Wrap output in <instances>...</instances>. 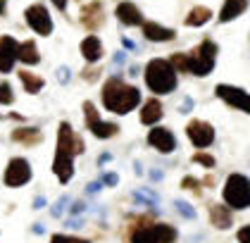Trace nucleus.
I'll return each mask as SVG.
<instances>
[{
	"label": "nucleus",
	"mask_w": 250,
	"mask_h": 243,
	"mask_svg": "<svg viewBox=\"0 0 250 243\" xmlns=\"http://www.w3.org/2000/svg\"><path fill=\"white\" fill-rule=\"evenodd\" d=\"M83 153V141L74 133L69 122H60L58 129V148H55V160H53V172L60 179V184H69L74 177V157Z\"/></svg>",
	"instance_id": "nucleus-1"
},
{
	"label": "nucleus",
	"mask_w": 250,
	"mask_h": 243,
	"mask_svg": "<svg viewBox=\"0 0 250 243\" xmlns=\"http://www.w3.org/2000/svg\"><path fill=\"white\" fill-rule=\"evenodd\" d=\"M100 100L105 105V110L115 114H129L131 110H136L141 105V91L126 84L122 76H110L105 84H103V91H100Z\"/></svg>",
	"instance_id": "nucleus-2"
},
{
	"label": "nucleus",
	"mask_w": 250,
	"mask_h": 243,
	"mask_svg": "<svg viewBox=\"0 0 250 243\" xmlns=\"http://www.w3.org/2000/svg\"><path fill=\"white\" fill-rule=\"evenodd\" d=\"M146 86L153 91L155 95H169L176 91L179 86V76H176V69L172 67L169 60L165 57H153L148 65H146Z\"/></svg>",
	"instance_id": "nucleus-3"
},
{
	"label": "nucleus",
	"mask_w": 250,
	"mask_h": 243,
	"mask_svg": "<svg viewBox=\"0 0 250 243\" xmlns=\"http://www.w3.org/2000/svg\"><path fill=\"white\" fill-rule=\"evenodd\" d=\"M179 231L172 224L160 222H141L129 231V243H176Z\"/></svg>",
	"instance_id": "nucleus-4"
},
{
	"label": "nucleus",
	"mask_w": 250,
	"mask_h": 243,
	"mask_svg": "<svg viewBox=\"0 0 250 243\" xmlns=\"http://www.w3.org/2000/svg\"><path fill=\"white\" fill-rule=\"evenodd\" d=\"M217 43L212 38H203L191 53H188V72L195 76H210L217 65Z\"/></svg>",
	"instance_id": "nucleus-5"
},
{
	"label": "nucleus",
	"mask_w": 250,
	"mask_h": 243,
	"mask_svg": "<svg viewBox=\"0 0 250 243\" xmlns=\"http://www.w3.org/2000/svg\"><path fill=\"white\" fill-rule=\"evenodd\" d=\"M224 205L231 210H248L250 207V179L246 174H229L224 181Z\"/></svg>",
	"instance_id": "nucleus-6"
},
{
	"label": "nucleus",
	"mask_w": 250,
	"mask_h": 243,
	"mask_svg": "<svg viewBox=\"0 0 250 243\" xmlns=\"http://www.w3.org/2000/svg\"><path fill=\"white\" fill-rule=\"evenodd\" d=\"M83 119H86V129L91 131L96 138H112L119 133V127L115 122H103L100 114H98L96 105L93 103H83Z\"/></svg>",
	"instance_id": "nucleus-7"
},
{
	"label": "nucleus",
	"mask_w": 250,
	"mask_h": 243,
	"mask_svg": "<svg viewBox=\"0 0 250 243\" xmlns=\"http://www.w3.org/2000/svg\"><path fill=\"white\" fill-rule=\"evenodd\" d=\"M24 19H26V24L39 34V36H50L53 34V17H50V12H48V7L43 5V2H36V5H29L26 10H24Z\"/></svg>",
	"instance_id": "nucleus-8"
},
{
	"label": "nucleus",
	"mask_w": 250,
	"mask_h": 243,
	"mask_svg": "<svg viewBox=\"0 0 250 243\" xmlns=\"http://www.w3.org/2000/svg\"><path fill=\"white\" fill-rule=\"evenodd\" d=\"M214 93H217L219 100H224L229 108L250 114V93L246 88H238V86H231V84H219L214 88Z\"/></svg>",
	"instance_id": "nucleus-9"
},
{
	"label": "nucleus",
	"mask_w": 250,
	"mask_h": 243,
	"mask_svg": "<svg viewBox=\"0 0 250 243\" xmlns=\"http://www.w3.org/2000/svg\"><path fill=\"white\" fill-rule=\"evenodd\" d=\"M29 179H31V165L24 157H12L7 162V167H5V174H2L5 186L20 188L24 184H29Z\"/></svg>",
	"instance_id": "nucleus-10"
},
{
	"label": "nucleus",
	"mask_w": 250,
	"mask_h": 243,
	"mask_svg": "<svg viewBox=\"0 0 250 243\" xmlns=\"http://www.w3.org/2000/svg\"><path fill=\"white\" fill-rule=\"evenodd\" d=\"M186 136H188V141H191L193 146L200 148V150L210 148L212 143H214V129H212L210 122H203V119H193V122H188Z\"/></svg>",
	"instance_id": "nucleus-11"
},
{
	"label": "nucleus",
	"mask_w": 250,
	"mask_h": 243,
	"mask_svg": "<svg viewBox=\"0 0 250 243\" xmlns=\"http://www.w3.org/2000/svg\"><path fill=\"white\" fill-rule=\"evenodd\" d=\"M79 19H81V24H83V29H86L88 34L98 31V29L105 24V7H103V2H100V0H93V2L83 5Z\"/></svg>",
	"instance_id": "nucleus-12"
},
{
	"label": "nucleus",
	"mask_w": 250,
	"mask_h": 243,
	"mask_svg": "<svg viewBox=\"0 0 250 243\" xmlns=\"http://www.w3.org/2000/svg\"><path fill=\"white\" fill-rule=\"evenodd\" d=\"M148 146L155 148L157 153L169 155V153L176 150V136H174L172 129H167V127H153L150 133H148Z\"/></svg>",
	"instance_id": "nucleus-13"
},
{
	"label": "nucleus",
	"mask_w": 250,
	"mask_h": 243,
	"mask_svg": "<svg viewBox=\"0 0 250 243\" xmlns=\"http://www.w3.org/2000/svg\"><path fill=\"white\" fill-rule=\"evenodd\" d=\"M20 60V43L12 36H0V74H10Z\"/></svg>",
	"instance_id": "nucleus-14"
},
{
	"label": "nucleus",
	"mask_w": 250,
	"mask_h": 243,
	"mask_svg": "<svg viewBox=\"0 0 250 243\" xmlns=\"http://www.w3.org/2000/svg\"><path fill=\"white\" fill-rule=\"evenodd\" d=\"M141 29H143L146 41H153V43H167V41H174V38H176V31H174V29L162 26V24H157V22H143Z\"/></svg>",
	"instance_id": "nucleus-15"
},
{
	"label": "nucleus",
	"mask_w": 250,
	"mask_h": 243,
	"mask_svg": "<svg viewBox=\"0 0 250 243\" xmlns=\"http://www.w3.org/2000/svg\"><path fill=\"white\" fill-rule=\"evenodd\" d=\"M115 15H117V19H119L124 26H141V24L146 22L143 15H141V10L136 7L131 0H122V2L117 5Z\"/></svg>",
	"instance_id": "nucleus-16"
},
{
	"label": "nucleus",
	"mask_w": 250,
	"mask_h": 243,
	"mask_svg": "<svg viewBox=\"0 0 250 243\" xmlns=\"http://www.w3.org/2000/svg\"><path fill=\"white\" fill-rule=\"evenodd\" d=\"M81 55L88 65H96L100 57L105 55V48H103V41L96 34H88V36L81 41Z\"/></svg>",
	"instance_id": "nucleus-17"
},
{
	"label": "nucleus",
	"mask_w": 250,
	"mask_h": 243,
	"mask_svg": "<svg viewBox=\"0 0 250 243\" xmlns=\"http://www.w3.org/2000/svg\"><path fill=\"white\" fill-rule=\"evenodd\" d=\"M10 138H12L15 143L26 146V148H34V146H39L41 141H43V133H41V129H36V127H20V129H15L10 133Z\"/></svg>",
	"instance_id": "nucleus-18"
},
{
	"label": "nucleus",
	"mask_w": 250,
	"mask_h": 243,
	"mask_svg": "<svg viewBox=\"0 0 250 243\" xmlns=\"http://www.w3.org/2000/svg\"><path fill=\"white\" fill-rule=\"evenodd\" d=\"M162 114H165L162 103H160L157 98H150V100H146L143 108H141V124L153 127V124H157V122L162 119Z\"/></svg>",
	"instance_id": "nucleus-19"
},
{
	"label": "nucleus",
	"mask_w": 250,
	"mask_h": 243,
	"mask_svg": "<svg viewBox=\"0 0 250 243\" xmlns=\"http://www.w3.org/2000/svg\"><path fill=\"white\" fill-rule=\"evenodd\" d=\"M246 10H248V0H224V5L219 10V22L222 24L233 22L236 17H241Z\"/></svg>",
	"instance_id": "nucleus-20"
},
{
	"label": "nucleus",
	"mask_w": 250,
	"mask_h": 243,
	"mask_svg": "<svg viewBox=\"0 0 250 243\" xmlns=\"http://www.w3.org/2000/svg\"><path fill=\"white\" fill-rule=\"evenodd\" d=\"M210 222L217 229H229L233 224L231 220V207L229 205H219V203H210Z\"/></svg>",
	"instance_id": "nucleus-21"
},
{
	"label": "nucleus",
	"mask_w": 250,
	"mask_h": 243,
	"mask_svg": "<svg viewBox=\"0 0 250 243\" xmlns=\"http://www.w3.org/2000/svg\"><path fill=\"white\" fill-rule=\"evenodd\" d=\"M20 81H21V86L26 88V93H31V95L41 93L43 86H45L43 76L34 74V72H29V69H20Z\"/></svg>",
	"instance_id": "nucleus-22"
},
{
	"label": "nucleus",
	"mask_w": 250,
	"mask_h": 243,
	"mask_svg": "<svg viewBox=\"0 0 250 243\" xmlns=\"http://www.w3.org/2000/svg\"><path fill=\"white\" fill-rule=\"evenodd\" d=\"M20 62L21 65H39L41 62V53H39V45L34 43V41H24V43H20Z\"/></svg>",
	"instance_id": "nucleus-23"
},
{
	"label": "nucleus",
	"mask_w": 250,
	"mask_h": 243,
	"mask_svg": "<svg viewBox=\"0 0 250 243\" xmlns=\"http://www.w3.org/2000/svg\"><path fill=\"white\" fill-rule=\"evenodd\" d=\"M210 19H212L210 7L198 5V7H193L191 12H188V17H186V26H203V24H208Z\"/></svg>",
	"instance_id": "nucleus-24"
},
{
	"label": "nucleus",
	"mask_w": 250,
	"mask_h": 243,
	"mask_svg": "<svg viewBox=\"0 0 250 243\" xmlns=\"http://www.w3.org/2000/svg\"><path fill=\"white\" fill-rule=\"evenodd\" d=\"M169 62H172V67L176 69V74H188V55L174 53V55L169 57Z\"/></svg>",
	"instance_id": "nucleus-25"
},
{
	"label": "nucleus",
	"mask_w": 250,
	"mask_h": 243,
	"mask_svg": "<svg viewBox=\"0 0 250 243\" xmlns=\"http://www.w3.org/2000/svg\"><path fill=\"white\" fill-rule=\"evenodd\" d=\"M134 198L141 203V205H148V207H155L157 205V196H155L153 191H148V188H143V191H136Z\"/></svg>",
	"instance_id": "nucleus-26"
},
{
	"label": "nucleus",
	"mask_w": 250,
	"mask_h": 243,
	"mask_svg": "<svg viewBox=\"0 0 250 243\" xmlns=\"http://www.w3.org/2000/svg\"><path fill=\"white\" fill-rule=\"evenodd\" d=\"M174 205H176V212H179L181 217H186V220H195V217H198V212H195L186 200H174Z\"/></svg>",
	"instance_id": "nucleus-27"
},
{
	"label": "nucleus",
	"mask_w": 250,
	"mask_h": 243,
	"mask_svg": "<svg viewBox=\"0 0 250 243\" xmlns=\"http://www.w3.org/2000/svg\"><path fill=\"white\" fill-rule=\"evenodd\" d=\"M193 162H195V165H203V167H208V169H212L214 165H217V162H214V157L208 155L205 150H198V153L193 155Z\"/></svg>",
	"instance_id": "nucleus-28"
},
{
	"label": "nucleus",
	"mask_w": 250,
	"mask_h": 243,
	"mask_svg": "<svg viewBox=\"0 0 250 243\" xmlns=\"http://www.w3.org/2000/svg\"><path fill=\"white\" fill-rule=\"evenodd\" d=\"M15 100V93H12V86L0 81V105H10Z\"/></svg>",
	"instance_id": "nucleus-29"
},
{
	"label": "nucleus",
	"mask_w": 250,
	"mask_h": 243,
	"mask_svg": "<svg viewBox=\"0 0 250 243\" xmlns=\"http://www.w3.org/2000/svg\"><path fill=\"white\" fill-rule=\"evenodd\" d=\"M50 243H91L88 239H77V236H67V234H53Z\"/></svg>",
	"instance_id": "nucleus-30"
},
{
	"label": "nucleus",
	"mask_w": 250,
	"mask_h": 243,
	"mask_svg": "<svg viewBox=\"0 0 250 243\" xmlns=\"http://www.w3.org/2000/svg\"><path fill=\"white\" fill-rule=\"evenodd\" d=\"M100 181H103V186L112 188V186H117V184H119V174H117V172H105Z\"/></svg>",
	"instance_id": "nucleus-31"
},
{
	"label": "nucleus",
	"mask_w": 250,
	"mask_h": 243,
	"mask_svg": "<svg viewBox=\"0 0 250 243\" xmlns=\"http://www.w3.org/2000/svg\"><path fill=\"white\" fill-rule=\"evenodd\" d=\"M198 186H203V181H198V179H193V177H186V179L181 181V188H188V191H198Z\"/></svg>",
	"instance_id": "nucleus-32"
},
{
	"label": "nucleus",
	"mask_w": 250,
	"mask_h": 243,
	"mask_svg": "<svg viewBox=\"0 0 250 243\" xmlns=\"http://www.w3.org/2000/svg\"><path fill=\"white\" fill-rule=\"evenodd\" d=\"M236 239H238V243H250V224L241 226L238 234H236Z\"/></svg>",
	"instance_id": "nucleus-33"
},
{
	"label": "nucleus",
	"mask_w": 250,
	"mask_h": 243,
	"mask_svg": "<svg viewBox=\"0 0 250 243\" xmlns=\"http://www.w3.org/2000/svg\"><path fill=\"white\" fill-rule=\"evenodd\" d=\"M67 200H69V198H67V196H62L58 203L53 205V210H50V212H53V217H60V215H62V210H64V205H67Z\"/></svg>",
	"instance_id": "nucleus-34"
},
{
	"label": "nucleus",
	"mask_w": 250,
	"mask_h": 243,
	"mask_svg": "<svg viewBox=\"0 0 250 243\" xmlns=\"http://www.w3.org/2000/svg\"><path fill=\"white\" fill-rule=\"evenodd\" d=\"M81 76H83L86 81H96L98 76H100V69H98V67H86V72Z\"/></svg>",
	"instance_id": "nucleus-35"
},
{
	"label": "nucleus",
	"mask_w": 250,
	"mask_h": 243,
	"mask_svg": "<svg viewBox=\"0 0 250 243\" xmlns=\"http://www.w3.org/2000/svg\"><path fill=\"white\" fill-rule=\"evenodd\" d=\"M69 79H72L69 69H67V67H60V69H58V81H60V84H69Z\"/></svg>",
	"instance_id": "nucleus-36"
},
{
	"label": "nucleus",
	"mask_w": 250,
	"mask_h": 243,
	"mask_svg": "<svg viewBox=\"0 0 250 243\" xmlns=\"http://www.w3.org/2000/svg\"><path fill=\"white\" fill-rule=\"evenodd\" d=\"M83 210H86V203H81V200H77V203H74V205L69 207V215H72V217H74V215H81V212H83Z\"/></svg>",
	"instance_id": "nucleus-37"
},
{
	"label": "nucleus",
	"mask_w": 250,
	"mask_h": 243,
	"mask_svg": "<svg viewBox=\"0 0 250 243\" xmlns=\"http://www.w3.org/2000/svg\"><path fill=\"white\" fill-rule=\"evenodd\" d=\"M191 110H193V98L186 95V98L181 100V112H191Z\"/></svg>",
	"instance_id": "nucleus-38"
},
{
	"label": "nucleus",
	"mask_w": 250,
	"mask_h": 243,
	"mask_svg": "<svg viewBox=\"0 0 250 243\" xmlns=\"http://www.w3.org/2000/svg\"><path fill=\"white\" fill-rule=\"evenodd\" d=\"M100 188H103V181H93V184H88V186H86V193L96 196V193H100Z\"/></svg>",
	"instance_id": "nucleus-39"
},
{
	"label": "nucleus",
	"mask_w": 250,
	"mask_h": 243,
	"mask_svg": "<svg viewBox=\"0 0 250 243\" xmlns=\"http://www.w3.org/2000/svg\"><path fill=\"white\" fill-rule=\"evenodd\" d=\"M50 2H53V5L58 7L60 12H64V10H67V2H69V0H50Z\"/></svg>",
	"instance_id": "nucleus-40"
},
{
	"label": "nucleus",
	"mask_w": 250,
	"mask_h": 243,
	"mask_svg": "<svg viewBox=\"0 0 250 243\" xmlns=\"http://www.w3.org/2000/svg\"><path fill=\"white\" fill-rule=\"evenodd\" d=\"M122 45H124V48H126V50H136V45H134V41H129V38H126V36L122 38Z\"/></svg>",
	"instance_id": "nucleus-41"
},
{
	"label": "nucleus",
	"mask_w": 250,
	"mask_h": 243,
	"mask_svg": "<svg viewBox=\"0 0 250 243\" xmlns=\"http://www.w3.org/2000/svg\"><path fill=\"white\" fill-rule=\"evenodd\" d=\"M110 160H112V155H110V153H103V155L98 157V165H105V162H110Z\"/></svg>",
	"instance_id": "nucleus-42"
},
{
	"label": "nucleus",
	"mask_w": 250,
	"mask_h": 243,
	"mask_svg": "<svg viewBox=\"0 0 250 243\" xmlns=\"http://www.w3.org/2000/svg\"><path fill=\"white\" fill-rule=\"evenodd\" d=\"M34 207H36V210H41V207H45V198H36V200H34Z\"/></svg>",
	"instance_id": "nucleus-43"
},
{
	"label": "nucleus",
	"mask_w": 250,
	"mask_h": 243,
	"mask_svg": "<svg viewBox=\"0 0 250 243\" xmlns=\"http://www.w3.org/2000/svg\"><path fill=\"white\" fill-rule=\"evenodd\" d=\"M5 10H7V0H0V17L5 15Z\"/></svg>",
	"instance_id": "nucleus-44"
},
{
	"label": "nucleus",
	"mask_w": 250,
	"mask_h": 243,
	"mask_svg": "<svg viewBox=\"0 0 250 243\" xmlns=\"http://www.w3.org/2000/svg\"><path fill=\"white\" fill-rule=\"evenodd\" d=\"M150 177L157 181V179H162V172H160V169H155V172H150Z\"/></svg>",
	"instance_id": "nucleus-45"
}]
</instances>
